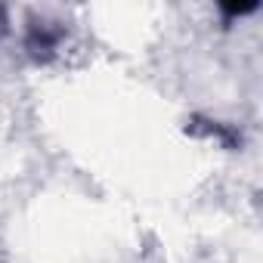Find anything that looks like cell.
<instances>
[{"label":"cell","mask_w":263,"mask_h":263,"mask_svg":"<svg viewBox=\"0 0 263 263\" xmlns=\"http://www.w3.org/2000/svg\"><path fill=\"white\" fill-rule=\"evenodd\" d=\"M25 44H28V50H31L34 56L50 53V50H56V44H59V31H53L50 25H31Z\"/></svg>","instance_id":"obj_1"},{"label":"cell","mask_w":263,"mask_h":263,"mask_svg":"<svg viewBox=\"0 0 263 263\" xmlns=\"http://www.w3.org/2000/svg\"><path fill=\"white\" fill-rule=\"evenodd\" d=\"M260 7V0H248V4H223L220 10L229 16V19H235V16H248V13H254Z\"/></svg>","instance_id":"obj_2"}]
</instances>
